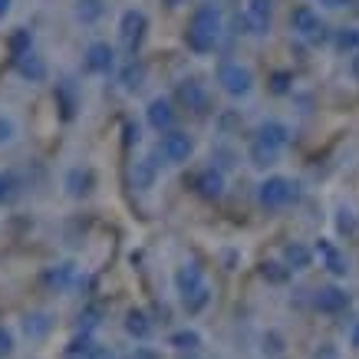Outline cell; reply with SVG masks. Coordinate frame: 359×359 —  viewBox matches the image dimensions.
Listing matches in <instances>:
<instances>
[{
	"label": "cell",
	"mask_w": 359,
	"mask_h": 359,
	"mask_svg": "<svg viewBox=\"0 0 359 359\" xmlns=\"http://www.w3.org/2000/svg\"><path fill=\"white\" fill-rule=\"evenodd\" d=\"M89 359H116V353H112L109 346H102V343H96V349H93V356Z\"/></svg>",
	"instance_id": "4dcf8cb0"
},
{
	"label": "cell",
	"mask_w": 359,
	"mask_h": 359,
	"mask_svg": "<svg viewBox=\"0 0 359 359\" xmlns=\"http://www.w3.org/2000/svg\"><path fill=\"white\" fill-rule=\"evenodd\" d=\"M244 13H248V20L257 27V33H264L271 27L273 0H248V4H244Z\"/></svg>",
	"instance_id": "ac0fdd59"
},
{
	"label": "cell",
	"mask_w": 359,
	"mask_h": 359,
	"mask_svg": "<svg viewBox=\"0 0 359 359\" xmlns=\"http://www.w3.org/2000/svg\"><path fill=\"white\" fill-rule=\"evenodd\" d=\"M294 27H297V33H313L316 27H320V20H316V13L310 11V7H300V11L294 13Z\"/></svg>",
	"instance_id": "d4e9b609"
},
{
	"label": "cell",
	"mask_w": 359,
	"mask_h": 359,
	"mask_svg": "<svg viewBox=\"0 0 359 359\" xmlns=\"http://www.w3.org/2000/svg\"><path fill=\"white\" fill-rule=\"evenodd\" d=\"M142 119H145V126H149L155 135H165V132L178 129V106H175L172 96H165V93H155V96L145 102V109H142Z\"/></svg>",
	"instance_id": "8992f818"
},
{
	"label": "cell",
	"mask_w": 359,
	"mask_h": 359,
	"mask_svg": "<svg viewBox=\"0 0 359 359\" xmlns=\"http://www.w3.org/2000/svg\"><path fill=\"white\" fill-rule=\"evenodd\" d=\"M349 346H353V349H359V323H356V327H353V337H349Z\"/></svg>",
	"instance_id": "d590c367"
},
{
	"label": "cell",
	"mask_w": 359,
	"mask_h": 359,
	"mask_svg": "<svg viewBox=\"0 0 359 359\" xmlns=\"http://www.w3.org/2000/svg\"><path fill=\"white\" fill-rule=\"evenodd\" d=\"M158 155H139L132 158V168H129V178H132V188L135 191H152L158 175H162V165L155 162Z\"/></svg>",
	"instance_id": "8fae6325"
},
{
	"label": "cell",
	"mask_w": 359,
	"mask_h": 359,
	"mask_svg": "<svg viewBox=\"0 0 359 359\" xmlns=\"http://www.w3.org/2000/svg\"><path fill=\"white\" fill-rule=\"evenodd\" d=\"M145 73H149V69H145V63H142L139 56H129V60L122 63V69H119L122 89H126V93H135V89L145 83Z\"/></svg>",
	"instance_id": "2e32d148"
},
{
	"label": "cell",
	"mask_w": 359,
	"mask_h": 359,
	"mask_svg": "<svg viewBox=\"0 0 359 359\" xmlns=\"http://www.w3.org/2000/svg\"><path fill=\"white\" fill-rule=\"evenodd\" d=\"M69 277H73V267H69V264H60L56 271H50V277H46V280L56 283V287H66V283H69Z\"/></svg>",
	"instance_id": "f1b7e54d"
},
{
	"label": "cell",
	"mask_w": 359,
	"mask_h": 359,
	"mask_svg": "<svg viewBox=\"0 0 359 359\" xmlns=\"http://www.w3.org/2000/svg\"><path fill=\"white\" fill-rule=\"evenodd\" d=\"M106 17V0H73V20L79 27H96Z\"/></svg>",
	"instance_id": "5bb4252c"
},
{
	"label": "cell",
	"mask_w": 359,
	"mask_h": 359,
	"mask_svg": "<svg viewBox=\"0 0 359 359\" xmlns=\"http://www.w3.org/2000/svg\"><path fill=\"white\" fill-rule=\"evenodd\" d=\"M145 36H149V13L142 11V7H126L119 13V20H116V40H119V46L129 56H139Z\"/></svg>",
	"instance_id": "3957f363"
},
{
	"label": "cell",
	"mask_w": 359,
	"mask_h": 359,
	"mask_svg": "<svg viewBox=\"0 0 359 359\" xmlns=\"http://www.w3.org/2000/svg\"><path fill=\"white\" fill-rule=\"evenodd\" d=\"M178 99H182V106L191 112H205V106H208V93L198 79H185V83L178 86Z\"/></svg>",
	"instance_id": "9a60e30c"
},
{
	"label": "cell",
	"mask_w": 359,
	"mask_h": 359,
	"mask_svg": "<svg viewBox=\"0 0 359 359\" xmlns=\"http://www.w3.org/2000/svg\"><path fill=\"white\" fill-rule=\"evenodd\" d=\"M11 13H13V0H0V23L7 20Z\"/></svg>",
	"instance_id": "1f68e13d"
},
{
	"label": "cell",
	"mask_w": 359,
	"mask_h": 359,
	"mask_svg": "<svg viewBox=\"0 0 359 359\" xmlns=\"http://www.w3.org/2000/svg\"><path fill=\"white\" fill-rule=\"evenodd\" d=\"M126 333H129L132 339L145 343V339L152 337V320H149V313H145V310H129V316H126Z\"/></svg>",
	"instance_id": "d6986e66"
},
{
	"label": "cell",
	"mask_w": 359,
	"mask_h": 359,
	"mask_svg": "<svg viewBox=\"0 0 359 359\" xmlns=\"http://www.w3.org/2000/svg\"><path fill=\"white\" fill-rule=\"evenodd\" d=\"M264 277H267V280H273V283H283L287 280V277H290V271H287V267H283V264H264Z\"/></svg>",
	"instance_id": "83f0119b"
},
{
	"label": "cell",
	"mask_w": 359,
	"mask_h": 359,
	"mask_svg": "<svg viewBox=\"0 0 359 359\" xmlns=\"http://www.w3.org/2000/svg\"><path fill=\"white\" fill-rule=\"evenodd\" d=\"M17 178H13V172H0V205H7L13 195H17Z\"/></svg>",
	"instance_id": "484cf974"
},
{
	"label": "cell",
	"mask_w": 359,
	"mask_h": 359,
	"mask_svg": "<svg viewBox=\"0 0 359 359\" xmlns=\"http://www.w3.org/2000/svg\"><path fill=\"white\" fill-rule=\"evenodd\" d=\"M205 287H208L205 271H201L195 261L182 264V267L175 271V290H178V297H182V304H185V300H191V297H198Z\"/></svg>",
	"instance_id": "30bf717a"
},
{
	"label": "cell",
	"mask_w": 359,
	"mask_h": 359,
	"mask_svg": "<svg viewBox=\"0 0 359 359\" xmlns=\"http://www.w3.org/2000/svg\"><path fill=\"white\" fill-rule=\"evenodd\" d=\"M155 155H158L165 165H172V168L188 165L191 155H195V135H188L185 129L165 132V135H158V142H155Z\"/></svg>",
	"instance_id": "5b68a950"
},
{
	"label": "cell",
	"mask_w": 359,
	"mask_h": 359,
	"mask_svg": "<svg viewBox=\"0 0 359 359\" xmlns=\"http://www.w3.org/2000/svg\"><path fill=\"white\" fill-rule=\"evenodd\" d=\"M168 346H175L178 353H195L201 346V333L198 330H175L168 337Z\"/></svg>",
	"instance_id": "7402d4cb"
},
{
	"label": "cell",
	"mask_w": 359,
	"mask_h": 359,
	"mask_svg": "<svg viewBox=\"0 0 359 359\" xmlns=\"http://www.w3.org/2000/svg\"><path fill=\"white\" fill-rule=\"evenodd\" d=\"M277 155H280L277 149H271V145H264V142H257V139L248 145V162L254 165V168H267V165H273L277 162Z\"/></svg>",
	"instance_id": "44dd1931"
},
{
	"label": "cell",
	"mask_w": 359,
	"mask_h": 359,
	"mask_svg": "<svg viewBox=\"0 0 359 359\" xmlns=\"http://www.w3.org/2000/svg\"><path fill=\"white\" fill-rule=\"evenodd\" d=\"M83 73L86 76L109 79L119 73V50L109 40H89L83 50Z\"/></svg>",
	"instance_id": "277c9868"
},
{
	"label": "cell",
	"mask_w": 359,
	"mask_h": 359,
	"mask_svg": "<svg viewBox=\"0 0 359 359\" xmlns=\"http://www.w3.org/2000/svg\"><path fill=\"white\" fill-rule=\"evenodd\" d=\"M215 79L228 99H248L254 93V69L241 60H221L215 69Z\"/></svg>",
	"instance_id": "7a4b0ae2"
},
{
	"label": "cell",
	"mask_w": 359,
	"mask_h": 359,
	"mask_svg": "<svg viewBox=\"0 0 359 359\" xmlns=\"http://www.w3.org/2000/svg\"><path fill=\"white\" fill-rule=\"evenodd\" d=\"M297 195V185L290 178H283V175H271V178H264L261 188H257V201H261L267 211H277V208L290 205Z\"/></svg>",
	"instance_id": "ba28073f"
},
{
	"label": "cell",
	"mask_w": 359,
	"mask_h": 359,
	"mask_svg": "<svg viewBox=\"0 0 359 359\" xmlns=\"http://www.w3.org/2000/svg\"><path fill=\"white\" fill-rule=\"evenodd\" d=\"M50 330H53V316L46 313V310L30 313V316H27V323H23V333H27L30 339H43Z\"/></svg>",
	"instance_id": "ffe728a7"
},
{
	"label": "cell",
	"mask_w": 359,
	"mask_h": 359,
	"mask_svg": "<svg viewBox=\"0 0 359 359\" xmlns=\"http://www.w3.org/2000/svg\"><path fill=\"white\" fill-rule=\"evenodd\" d=\"M283 257H287V271H306L310 267V250L300 248V244H290L283 250Z\"/></svg>",
	"instance_id": "cb8c5ba5"
},
{
	"label": "cell",
	"mask_w": 359,
	"mask_h": 359,
	"mask_svg": "<svg viewBox=\"0 0 359 359\" xmlns=\"http://www.w3.org/2000/svg\"><path fill=\"white\" fill-rule=\"evenodd\" d=\"M60 188H63L66 198H73V201H83V198L93 195V188H96V172H93V165H69L60 178Z\"/></svg>",
	"instance_id": "52a82bcc"
},
{
	"label": "cell",
	"mask_w": 359,
	"mask_h": 359,
	"mask_svg": "<svg viewBox=\"0 0 359 359\" xmlns=\"http://www.w3.org/2000/svg\"><path fill=\"white\" fill-rule=\"evenodd\" d=\"M93 349H96L93 337H89V333H83V337H76L69 346L63 349V359H89V356H93Z\"/></svg>",
	"instance_id": "603a6c76"
},
{
	"label": "cell",
	"mask_w": 359,
	"mask_h": 359,
	"mask_svg": "<svg viewBox=\"0 0 359 359\" xmlns=\"http://www.w3.org/2000/svg\"><path fill=\"white\" fill-rule=\"evenodd\" d=\"M349 73H353V79H359V53H353V60H349Z\"/></svg>",
	"instance_id": "e575fe53"
},
{
	"label": "cell",
	"mask_w": 359,
	"mask_h": 359,
	"mask_svg": "<svg viewBox=\"0 0 359 359\" xmlns=\"http://www.w3.org/2000/svg\"><path fill=\"white\" fill-rule=\"evenodd\" d=\"M313 359H339L337 356V349H330V346H323V349H320V353H316V356Z\"/></svg>",
	"instance_id": "836d02e7"
},
{
	"label": "cell",
	"mask_w": 359,
	"mask_h": 359,
	"mask_svg": "<svg viewBox=\"0 0 359 359\" xmlns=\"http://www.w3.org/2000/svg\"><path fill=\"white\" fill-rule=\"evenodd\" d=\"M346 304H349V294L339 290V287L316 290V310H323V313H339V310H346Z\"/></svg>",
	"instance_id": "e0dca14e"
},
{
	"label": "cell",
	"mask_w": 359,
	"mask_h": 359,
	"mask_svg": "<svg viewBox=\"0 0 359 359\" xmlns=\"http://www.w3.org/2000/svg\"><path fill=\"white\" fill-rule=\"evenodd\" d=\"M221 36H224V11H221V4H215V0L198 4L195 11H191V20H188L185 46L191 53L205 56L218 50Z\"/></svg>",
	"instance_id": "6da1fadb"
},
{
	"label": "cell",
	"mask_w": 359,
	"mask_h": 359,
	"mask_svg": "<svg viewBox=\"0 0 359 359\" xmlns=\"http://www.w3.org/2000/svg\"><path fill=\"white\" fill-rule=\"evenodd\" d=\"M13 349H17V337H13V330L0 323V359L13 356Z\"/></svg>",
	"instance_id": "4316f807"
},
{
	"label": "cell",
	"mask_w": 359,
	"mask_h": 359,
	"mask_svg": "<svg viewBox=\"0 0 359 359\" xmlns=\"http://www.w3.org/2000/svg\"><path fill=\"white\" fill-rule=\"evenodd\" d=\"M20 139H23L20 116H17V112H11V109H0V152L13 149Z\"/></svg>",
	"instance_id": "4fadbf2b"
},
{
	"label": "cell",
	"mask_w": 359,
	"mask_h": 359,
	"mask_svg": "<svg viewBox=\"0 0 359 359\" xmlns=\"http://www.w3.org/2000/svg\"><path fill=\"white\" fill-rule=\"evenodd\" d=\"M162 4H165V7H172V11H175V7H182L185 0H162Z\"/></svg>",
	"instance_id": "8d00e7d4"
},
{
	"label": "cell",
	"mask_w": 359,
	"mask_h": 359,
	"mask_svg": "<svg viewBox=\"0 0 359 359\" xmlns=\"http://www.w3.org/2000/svg\"><path fill=\"white\" fill-rule=\"evenodd\" d=\"M320 4H323L327 11H339V7H346L349 0H320Z\"/></svg>",
	"instance_id": "d6a6232c"
},
{
	"label": "cell",
	"mask_w": 359,
	"mask_h": 359,
	"mask_svg": "<svg viewBox=\"0 0 359 359\" xmlns=\"http://www.w3.org/2000/svg\"><path fill=\"white\" fill-rule=\"evenodd\" d=\"M224 185H228V178H224L218 165H208V168H201L195 175V191L201 198H208V201H218L224 195Z\"/></svg>",
	"instance_id": "7c38bea8"
},
{
	"label": "cell",
	"mask_w": 359,
	"mask_h": 359,
	"mask_svg": "<svg viewBox=\"0 0 359 359\" xmlns=\"http://www.w3.org/2000/svg\"><path fill=\"white\" fill-rule=\"evenodd\" d=\"M13 69H17V76L23 79V83H46L50 79V63H46V56L40 53V50H27V53H20L17 60H13Z\"/></svg>",
	"instance_id": "9c48e42d"
},
{
	"label": "cell",
	"mask_w": 359,
	"mask_h": 359,
	"mask_svg": "<svg viewBox=\"0 0 359 359\" xmlns=\"http://www.w3.org/2000/svg\"><path fill=\"white\" fill-rule=\"evenodd\" d=\"M129 359H158V353H155L152 346H135Z\"/></svg>",
	"instance_id": "f546056e"
}]
</instances>
